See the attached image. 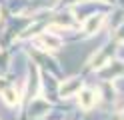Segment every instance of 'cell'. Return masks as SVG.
<instances>
[{
    "instance_id": "4",
    "label": "cell",
    "mask_w": 124,
    "mask_h": 120,
    "mask_svg": "<svg viewBox=\"0 0 124 120\" xmlns=\"http://www.w3.org/2000/svg\"><path fill=\"white\" fill-rule=\"evenodd\" d=\"M102 22H104V14H92L86 18V22H84V34L90 36V34H94V32L100 30V26H102Z\"/></svg>"
},
{
    "instance_id": "3",
    "label": "cell",
    "mask_w": 124,
    "mask_h": 120,
    "mask_svg": "<svg viewBox=\"0 0 124 120\" xmlns=\"http://www.w3.org/2000/svg\"><path fill=\"white\" fill-rule=\"evenodd\" d=\"M96 100H98V96H96L94 90H90V88H84V90L78 92V104H80V108H84V110H90L96 104Z\"/></svg>"
},
{
    "instance_id": "6",
    "label": "cell",
    "mask_w": 124,
    "mask_h": 120,
    "mask_svg": "<svg viewBox=\"0 0 124 120\" xmlns=\"http://www.w3.org/2000/svg\"><path fill=\"white\" fill-rule=\"evenodd\" d=\"M2 96H4L6 104H10V106H14V104L18 102V92H16V88H6V90L2 92Z\"/></svg>"
},
{
    "instance_id": "5",
    "label": "cell",
    "mask_w": 124,
    "mask_h": 120,
    "mask_svg": "<svg viewBox=\"0 0 124 120\" xmlns=\"http://www.w3.org/2000/svg\"><path fill=\"white\" fill-rule=\"evenodd\" d=\"M100 74H102L104 78L120 76V74H124V64L122 62H106L104 66H102V70H100Z\"/></svg>"
},
{
    "instance_id": "2",
    "label": "cell",
    "mask_w": 124,
    "mask_h": 120,
    "mask_svg": "<svg viewBox=\"0 0 124 120\" xmlns=\"http://www.w3.org/2000/svg\"><path fill=\"white\" fill-rule=\"evenodd\" d=\"M38 46L44 48V50H58V48L62 46V40L58 36L50 34V32H44V34L38 38Z\"/></svg>"
},
{
    "instance_id": "1",
    "label": "cell",
    "mask_w": 124,
    "mask_h": 120,
    "mask_svg": "<svg viewBox=\"0 0 124 120\" xmlns=\"http://www.w3.org/2000/svg\"><path fill=\"white\" fill-rule=\"evenodd\" d=\"M80 90H82L80 78H68V80H64V82L60 84V96L62 98H68V96H72V94H78Z\"/></svg>"
}]
</instances>
